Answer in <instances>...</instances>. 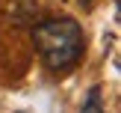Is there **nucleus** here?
Masks as SVG:
<instances>
[{
	"instance_id": "f257e3e1",
	"label": "nucleus",
	"mask_w": 121,
	"mask_h": 113,
	"mask_svg": "<svg viewBox=\"0 0 121 113\" xmlns=\"http://www.w3.org/2000/svg\"><path fill=\"white\" fill-rule=\"evenodd\" d=\"M33 45L39 51L41 63L53 74L71 71L83 59V51H86L83 27L74 18H47V21H41L33 30Z\"/></svg>"
}]
</instances>
